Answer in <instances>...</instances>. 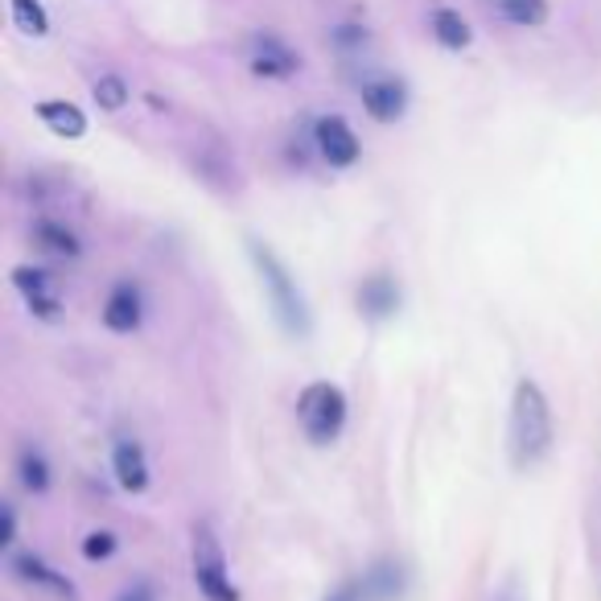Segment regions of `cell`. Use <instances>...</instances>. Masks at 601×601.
<instances>
[{"instance_id":"6da1fadb","label":"cell","mask_w":601,"mask_h":601,"mask_svg":"<svg viewBox=\"0 0 601 601\" xmlns=\"http://www.w3.org/2000/svg\"><path fill=\"white\" fill-rule=\"evenodd\" d=\"M552 404L535 379H519L511 395V416H507V458L516 470H532L552 453Z\"/></svg>"},{"instance_id":"7a4b0ae2","label":"cell","mask_w":601,"mask_h":601,"mask_svg":"<svg viewBox=\"0 0 601 601\" xmlns=\"http://www.w3.org/2000/svg\"><path fill=\"white\" fill-rule=\"evenodd\" d=\"M247 252H252V264H256L259 273V285L268 292V301H273V313L276 322L297 334V338H305L310 334V301H305V292L297 289V280L292 273L285 268V259L276 256L273 247H264L259 240H247Z\"/></svg>"},{"instance_id":"3957f363","label":"cell","mask_w":601,"mask_h":601,"mask_svg":"<svg viewBox=\"0 0 601 601\" xmlns=\"http://www.w3.org/2000/svg\"><path fill=\"white\" fill-rule=\"evenodd\" d=\"M346 413H350L346 392L330 379H317L297 395V420H301V432L313 446H334L346 429Z\"/></svg>"},{"instance_id":"277c9868","label":"cell","mask_w":601,"mask_h":601,"mask_svg":"<svg viewBox=\"0 0 601 601\" xmlns=\"http://www.w3.org/2000/svg\"><path fill=\"white\" fill-rule=\"evenodd\" d=\"M194 585H198V593L207 601H240V589L231 581L223 540H219L210 519L194 523Z\"/></svg>"},{"instance_id":"5b68a950","label":"cell","mask_w":601,"mask_h":601,"mask_svg":"<svg viewBox=\"0 0 601 601\" xmlns=\"http://www.w3.org/2000/svg\"><path fill=\"white\" fill-rule=\"evenodd\" d=\"M313 149H317V157L326 161L330 170H350V165H359L362 157L359 137H355V128L343 116H317L313 120Z\"/></svg>"},{"instance_id":"8992f818","label":"cell","mask_w":601,"mask_h":601,"mask_svg":"<svg viewBox=\"0 0 601 601\" xmlns=\"http://www.w3.org/2000/svg\"><path fill=\"white\" fill-rule=\"evenodd\" d=\"M13 289L25 297V305H30V313H34L37 322H58L62 310H67V301H62V292H58V280H54L46 268L18 264V268H13Z\"/></svg>"},{"instance_id":"52a82bcc","label":"cell","mask_w":601,"mask_h":601,"mask_svg":"<svg viewBox=\"0 0 601 601\" xmlns=\"http://www.w3.org/2000/svg\"><path fill=\"white\" fill-rule=\"evenodd\" d=\"M247 70L256 79H273V83H285L301 70V54L292 50L285 37L276 34H256L252 46H247Z\"/></svg>"},{"instance_id":"ba28073f","label":"cell","mask_w":601,"mask_h":601,"mask_svg":"<svg viewBox=\"0 0 601 601\" xmlns=\"http://www.w3.org/2000/svg\"><path fill=\"white\" fill-rule=\"evenodd\" d=\"M359 100L362 112L375 124H395L404 120V112H408V86L395 74H371V79L359 83Z\"/></svg>"},{"instance_id":"9c48e42d","label":"cell","mask_w":601,"mask_h":601,"mask_svg":"<svg viewBox=\"0 0 601 601\" xmlns=\"http://www.w3.org/2000/svg\"><path fill=\"white\" fill-rule=\"evenodd\" d=\"M145 322V292L132 280H116L104 301V326L112 334H137Z\"/></svg>"},{"instance_id":"30bf717a","label":"cell","mask_w":601,"mask_h":601,"mask_svg":"<svg viewBox=\"0 0 601 601\" xmlns=\"http://www.w3.org/2000/svg\"><path fill=\"white\" fill-rule=\"evenodd\" d=\"M112 474H116V482L128 495H145L149 490L153 470H149L145 446H140L137 437H116V446H112Z\"/></svg>"},{"instance_id":"8fae6325","label":"cell","mask_w":601,"mask_h":601,"mask_svg":"<svg viewBox=\"0 0 601 601\" xmlns=\"http://www.w3.org/2000/svg\"><path fill=\"white\" fill-rule=\"evenodd\" d=\"M9 568H13V577H18L21 585H34V589L54 593V598H62V601H79L74 585L67 581V573H58V568L46 565L42 556H34V552H21V556H13Z\"/></svg>"},{"instance_id":"7c38bea8","label":"cell","mask_w":601,"mask_h":601,"mask_svg":"<svg viewBox=\"0 0 601 601\" xmlns=\"http://www.w3.org/2000/svg\"><path fill=\"white\" fill-rule=\"evenodd\" d=\"M34 243L42 252H50L58 259H79L83 256V240L79 231L62 219V215H37L34 219Z\"/></svg>"},{"instance_id":"4fadbf2b","label":"cell","mask_w":601,"mask_h":601,"mask_svg":"<svg viewBox=\"0 0 601 601\" xmlns=\"http://www.w3.org/2000/svg\"><path fill=\"white\" fill-rule=\"evenodd\" d=\"M395 310H400V285H395V276H388V273L362 276V285H359V313L362 317L383 322V317H392Z\"/></svg>"},{"instance_id":"5bb4252c","label":"cell","mask_w":601,"mask_h":601,"mask_svg":"<svg viewBox=\"0 0 601 601\" xmlns=\"http://www.w3.org/2000/svg\"><path fill=\"white\" fill-rule=\"evenodd\" d=\"M34 112H37V120L46 124L54 137H62V140H83L86 137V112L79 104H70V100H42Z\"/></svg>"},{"instance_id":"9a60e30c","label":"cell","mask_w":601,"mask_h":601,"mask_svg":"<svg viewBox=\"0 0 601 601\" xmlns=\"http://www.w3.org/2000/svg\"><path fill=\"white\" fill-rule=\"evenodd\" d=\"M429 30L437 37V46H446V50H470L474 46V30H470V21L458 13V9H449V4H437L429 18Z\"/></svg>"},{"instance_id":"2e32d148","label":"cell","mask_w":601,"mask_h":601,"mask_svg":"<svg viewBox=\"0 0 601 601\" xmlns=\"http://www.w3.org/2000/svg\"><path fill=\"white\" fill-rule=\"evenodd\" d=\"M495 13L516 30H540L552 18L548 0H495Z\"/></svg>"},{"instance_id":"e0dca14e","label":"cell","mask_w":601,"mask_h":601,"mask_svg":"<svg viewBox=\"0 0 601 601\" xmlns=\"http://www.w3.org/2000/svg\"><path fill=\"white\" fill-rule=\"evenodd\" d=\"M18 474H21V486H25L30 495H46V490H50V462H46V453L37 446H21Z\"/></svg>"},{"instance_id":"ac0fdd59","label":"cell","mask_w":601,"mask_h":601,"mask_svg":"<svg viewBox=\"0 0 601 601\" xmlns=\"http://www.w3.org/2000/svg\"><path fill=\"white\" fill-rule=\"evenodd\" d=\"M91 100H95L100 112H124L128 100H132V86L124 83V74L107 70V74H100V79L91 83Z\"/></svg>"},{"instance_id":"d6986e66","label":"cell","mask_w":601,"mask_h":601,"mask_svg":"<svg viewBox=\"0 0 601 601\" xmlns=\"http://www.w3.org/2000/svg\"><path fill=\"white\" fill-rule=\"evenodd\" d=\"M9 13L25 37H46L50 34V13L42 0H9Z\"/></svg>"},{"instance_id":"ffe728a7","label":"cell","mask_w":601,"mask_h":601,"mask_svg":"<svg viewBox=\"0 0 601 601\" xmlns=\"http://www.w3.org/2000/svg\"><path fill=\"white\" fill-rule=\"evenodd\" d=\"M116 548H120L116 532H91L83 540V556H86V560H112V556H116Z\"/></svg>"},{"instance_id":"44dd1931","label":"cell","mask_w":601,"mask_h":601,"mask_svg":"<svg viewBox=\"0 0 601 601\" xmlns=\"http://www.w3.org/2000/svg\"><path fill=\"white\" fill-rule=\"evenodd\" d=\"M18 544V507L4 502L0 507V548H13Z\"/></svg>"},{"instance_id":"7402d4cb","label":"cell","mask_w":601,"mask_h":601,"mask_svg":"<svg viewBox=\"0 0 601 601\" xmlns=\"http://www.w3.org/2000/svg\"><path fill=\"white\" fill-rule=\"evenodd\" d=\"M334 42L346 46V50H359V46H367V30H362V25H338V30H334Z\"/></svg>"},{"instance_id":"603a6c76","label":"cell","mask_w":601,"mask_h":601,"mask_svg":"<svg viewBox=\"0 0 601 601\" xmlns=\"http://www.w3.org/2000/svg\"><path fill=\"white\" fill-rule=\"evenodd\" d=\"M116 601H157V593H153V585L149 581H137V585H128Z\"/></svg>"},{"instance_id":"cb8c5ba5","label":"cell","mask_w":601,"mask_h":601,"mask_svg":"<svg viewBox=\"0 0 601 601\" xmlns=\"http://www.w3.org/2000/svg\"><path fill=\"white\" fill-rule=\"evenodd\" d=\"M359 598H367V589L362 585H346L343 593H334L330 601H359Z\"/></svg>"}]
</instances>
